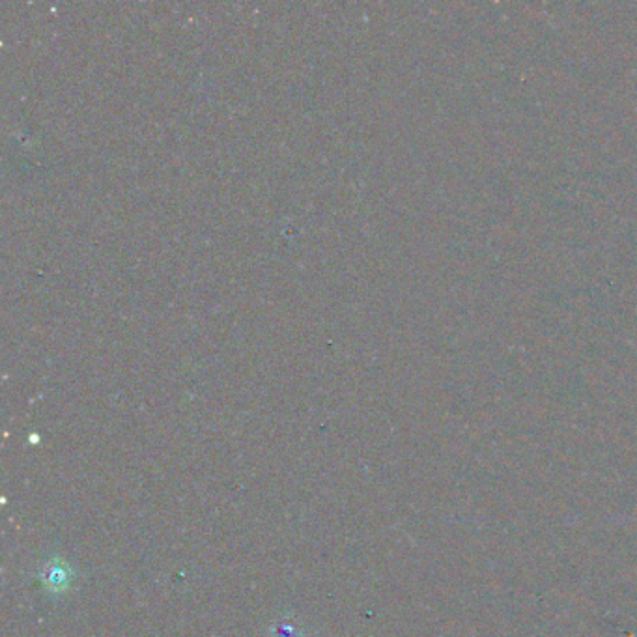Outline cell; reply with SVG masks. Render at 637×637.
<instances>
[{"label":"cell","mask_w":637,"mask_h":637,"mask_svg":"<svg viewBox=\"0 0 637 637\" xmlns=\"http://www.w3.org/2000/svg\"><path fill=\"white\" fill-rule=\"evenodd\" d=\"M68 583H70V572L66 570V567H62V565L49 567V570H47V585L49 587L62 591V589L68 587Z\"/></svg>","instance_id":"1"}]
</instances>
